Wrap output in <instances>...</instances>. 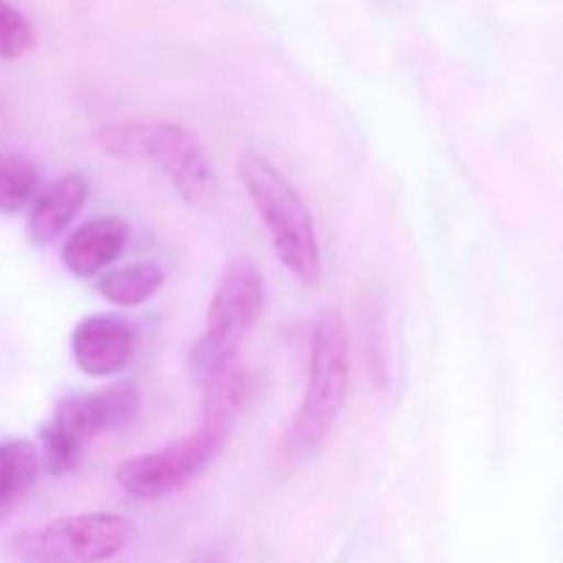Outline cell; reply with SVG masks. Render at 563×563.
Listing matches in <instances>:
<instances>
[{"instance_id":"obj_1","label":"cell","mask_w":563,"mask_h":563,"mask_svg":"<svg viewBox=\"0 0 563 563\" xmlns=\"http://www.w3.org/2000/svg\"><path fill=\"white\" fill-rule=\"evenodd\" d=\"M350 388V335L344 317L335 308L317 313L308 352V388L291 416L280 454L289 462H302L330 438Z\"/></svg>"},{"instance_id":"obj_2","label":"cell","mask_w":563,"mask_h":563,"mask_svg":"<svg viewBox=\"0 0 563 563\" xmlns=\"http://www.w3.org/2000/svg\"><path fill=\"white\" fill-rule=\"evenodd\" d=\"M240 181L267 229L275 256L300 284L317 286L322 278V247L308 203L286 174L258 152H245L236 163Z\"/></svg>"},{"instance_id":"obj_3","label":"cell","mask_w":563,"mask_h":563,"mask_svg":"<svg viewBox=\"0 0 563 563\" xmlns=\"http://www.w3.org/2000/svg\"><path fill=\"white\" fill-rule=\"evenodd\" d=\"M93 141L115 159H148L157 165L187 203L203 207L218 190V179L201 141L179 121H108L93 132Z\"/></svg>"},{"instance_id":"obj_4","label":"cell","mask_w":563,"mask_h":563,"mask_svg":"<svg viewBox=\"0 0 563 563\" xmlns=\"http://www.w3.org/2000/svg\"><path fill=\"white\" fill-rule=\"evenodd\" d=\"M137 410H141V390L135 383H115L60 399L53 416L38 429L42 471L55 478L71 473L80 462L82 449L93 438L126 427Z\"/></svg>"},{"instance_id":"obj_5","label":"cell","mask_w":563,"mask_h":563,"mask_svg":"<svg viewBox=\"0 0 563 563\" xmlns=\"http://www.w3.org/2000/svg\"><path fill=\"white\" fill-rule=\"evenodd\" d=\"M264 308L262 269L245 256L229 258L207 308V328L190 350V372L198 383L236 361L242 341Z\"/></svg>"},{"instance_id":"obj_6","label":"cell","mask_w":563,"mask_h":563,"mask_svg":"<svg viewBox=\"0 0 563 563\" xmlns=\"http://www.w3.org/2000/svg\"><path fill=\"white\" fill-rule=\"evenodd\" d=\"M135 537L137 528L130 517L115 511H88L16 533L9 553L20 561L38 563H93L119 559Z\"/></svg>"},{"instance_id":"obj_7","label":"cell","mask_w":563,"mask_h":563,"mask_svg":"<svg viewBox=\"0 0 563 563\" xmlns=\"http://www.w3.org/2000/svg\"><path fill=\"white\" fill-rule=\"evenodd\" d=\"M234 423L203 418L196 432L174 440V443L154 449L148 454L132 456L115 467V482L135 498L157 500L174 495L196 482L209 465L229 445Z\"/></svg>"},{"instance_id":"obj_8","label":"cell","mask_w":563,"mask_h":563,"mask_svg":"<svg viewBox=\"0 0 563 563\" xmlns=\"http://www.w3.org/2000/svg\"><path fill=\"white\" fill-rule=\"evenodd\" d=\"M137 350V330L121 313H91L71 330V355L88 377H113L124 372Z\"/></svg>"},{"instance_id":"obj_9","label":"cell","mask_w":563,"mask_h":563,"mask_svg":"<svg viewBox=\"0 0 563 563\" xmlns=\"http://www.w3.org/2000/svg\"><path fill=\"white\" fill-rule=\"evenodd\" d=\"M126 242H130L126 220L115 214L93 218L66 236L60 245V264L77 278H93L124 253Z\"/></svg>"},{"instance_id":"obj_10","label":"cell","mask_w":563,"mask_h":563,"mask_svg":"<svg viewBox=\"0 0 563 563\" xmlns=\"http://www.w3.org/2000/svg\"><path fill=\"white\" fill-rule=\"evenodd\" d=\"M88 192H91V187L82 174H66L44 190H38V196L31 203V212H27L31 240L36 245H53L55 240H60V234L69 229L71 220L88 203Z\"/></svg>"},{"instance_id":"obj_11","label":"cell","mask_w":563,"mask_h":563,"mask_svg":"<svg viewBox=\"0 0 563 563\" xmlns=\"http://www.w3.org/2000/svg\"><path fill=\"white\" fill-rule=\"evenodd\" d=\"M42 473L38 445L31 440H0V517L11 515L27 498Z\"/></svg>"},{"instance_id":"obj_12","label":"cell","mask_w":563,"mask_h":563,"mask_svg":"<svg viewBox=\"0 0 563 563\" xmlns=\"http://www.w3.org/2000/svg\"><path fill=\"white\" fill-rule=\"evenodd\" d=\"M165 286V269L163 264L143 258V262H132L126 267L110 269L97 280V291L108 302L121 308H137L143 302L152 300L159 289Z\"/></svg>"},{"instance_id":"obj_13","label":"cell","mask_w":563,"mask_h":563,"mask_svg":"<svg viewBox=\"0 0 563 563\" xmlns=\"http://www.w3.org/2000/svg\"><path fill=\"white\" fill-rule=\"evenodd\" d=\"M203 418H218V421L236 423L240 412L251 405L253 394H256V383H253V374L247 368H242L240 363H231L223 372H218L214 377L203 379Z\"/></svg>"},{"instance_id":"obj_14","label":"cell","mask_w":563,"mask_h":563,"mask_svg":"<svg viewBox=\"0 0 563 563\" xmlns=\"http://www.w3.org/2000/svg\"><path fill=\"white\" fill-rule=\"evenodd\" d=\"M42 190V165L20 154H0V212L16 214Z\"/></svg>"},{"instance_id":"obj_15","label":"cell","mask_w":563,"mask_h":563,"mask_svg":"<svg viewBox=\"0 0 563 563\" xmlns=\"http://www.w3.org/2000/svg\"><path fill=\"white\" fill-rule=\"evenodd\" d=\"M33 47V27L22 11L0 0V60H16Z\"/></svg>"}]
</instances>
